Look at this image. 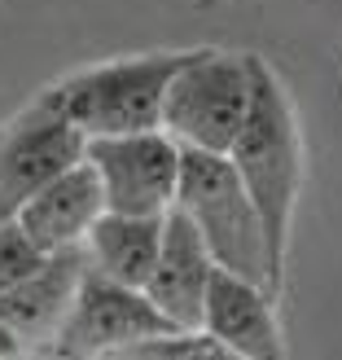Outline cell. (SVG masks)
Wrapping results in <instances>:
<instances>
[{
	"mask_svg": "<svg viewBox=\"0 0 342 360\" xmlns=\"http://www.w3.org/2000/svg\"><path fill=\"white\" fill-rule=\"evenodd\" d=\"M224 356L228 352L206 330H167L123 352V360H224Z\"/></svg>",
	"mask_w": 342,
	"mask_h": 360,
	"instance_id": "4fadbf2b",
	"label": "cell"
},
{
	"mask_svg": "<svg viewBox=\"0 0 342 360\" xmlns=\"http://www.w3.org/2000/svg\"><path fill=\"white\" fill-rule=\"evenodd\" d=\"M167 330L176 326L154 308V299L140 285H123L84 268L75 303H70L48 356H123L132 343H145Z\"/></svg>",
	"mask_w": 342,
	"mask_h": 360,
	"instance_id": "8992f818",
	"label": "cell"
},
{
	"mask_svg": "<svg viewBox=\"0 0 342 360\" xmlns=\"http://www.w3.org/2000/svg\"><path fill=\"white\" fill-rule=\"evenodd\" d=\"M250 53L189 49L163 97V128L180 150L228 154L250 110Z\"/></svg>",
	"mask_w": 342,
	"mask_h": 360,
	"instance_id": "277c9868",
	"label": "cell"
},
{
	"mask_svg": "<svg viewBox=\"0 0 342 360\" xmlns=\"http://www.w3.org/2000/svg\"><path fill=\"white\" fill-rule=\"evenodd\" d=\"M18 356H31V352H27L22 338H18L5 321H0V360H18Z\"/></svg>",
	"mask_w": 342,
	"mask_h": 360,
	"instance_id": "9a60e30c",
	"label": "cell"
},
{
	"mask_svg": "<svg viewBox=\"0 0 342 360\" xmlns=\"http://www.w3.org/2000/svg\"><path fill=\"white\" fill-rule=\"evenodd\" d=\"M277 295L259 281H246L228 268H215L202 303V330L220 343L232 360H277L285 356Z\"/></svg>",
	"mask_w": 342,
	"mask_h": 360,
	"instance_id": "ba28073f",
	"label": "cell"
},
{
	"mask_svg": "<svg viewBox=\"0 0 342 360\" xmlns=\"http://www.w3.org/2000/svg\"><path fill=\"white\" fill-rule=\"evenodd\" d=\"M215 268L220 264L202 242V233L193 229V220L180 207H171L163 215V242H158V259L145 281V295L176 330H202V303Z\"/></svg>",
	"mask_w": 342,
	"mask_h": 360,
	"instance_id": "9c48e42d",
	"label": "cell"
},
{
	"mask_svg": "<svg viewBox=\"0 0 342 360\" xmlns=\"http://www.w3.org/2000/svg\"><path fill=\"white\" fill-rule=\"evenodd\" d=\"M250 110L237 141L228 150V163L237 167L250 202L263 224V246H268V268L281 285L285 277V246H290V224H294V202L303 185V136L294 119V101L259 53H250Z\"/></svg>",
	"mask_w": 342,
	"mask_h": 360,
	"instance_id": "6da1fadb",
	"label": "cell"
},
{
	"mask_svg": "<svg viewBox=\"0 0 342 360\" xmlns=\"http://www.w3.org/2000/svg\"><path fill=\"white\" fill-rule=\"evenodd\" d=\"M176 207L193 220L211 246V255L220 268L237 273L246 281H259L268 290H281L272 268H268V246H263V224L259 211L250 202L237 167L228 163V154L211 150H185L180 154V189Z\"/></svg>",
	"mask_w": 342,
	"mask_h": 360,
	"instance_id": "3957f363",
	"label": "cell"
},
{
	"mask_svg": "<svg viewBox=\"0 0 342 360\" xmlns=\"http://www.w3.org/2000/svg\"><path fill=\"white\" fill-rule=\"evenodd\" d=\"M44 255L31 246V238L13 220H0V295L9 290L18 277H27Z\"/></svg>",
	"mask_w": 342,
	"mask_h": 360,
	"instance_id": "5bb4252c",
	"label": "cell"
},
{
	"mask_svg": "<svg viewBox=\"0 0 342 360\" xmlns=\"http://www.w3.org/2000/svg\"><path fill=\"white\" fill-rule=\"evenodd\" d=\"M189 53H140L101 66H84L75 75L44 88V101L66 115L84 136H114V132H145L163 119L167 84Z\"/></svg>",
	"mask_w": 342,
	"mask_h": 360,
	"instance_id": "7a4b0ae2",
	"label": "cell"
},
{
	"mask_svg": "<svg viewBox=\"0 0 342 360\" xmlns=\"http://www.w3.org/2000/svg\"><path fill=\"white\" fill-rule=\"evenodd\" d=\"M84 250H53L40 264L31 268L27 277H18L5 295H0V321L22 338L27 352H48L53 338H58L62 321L75 303V290L84 281Z\"/></svg>",
	"mask_w": 342,
	"mask_h": 360,
	"instance_id": "30bf717a",
	"label": "cell"
},
{
	"mask_svg": "<svg viewBox=\"0 0 342 360\" xmlns=\"http://www.w3.org/2000/svg\"><path fill=\"white\" fill-rule=\"evenodd\" d=\"M158 242H163V215L101 211V220L88 229L79 250H84V264L93 273L145 290L154 259H158Z\"/></svg>",
	"mask_w": 342,
	"mask_h": 360,
	"instance_id": "7c38bea8",
	"label": "cell"
},
{
	"mask_svg": "<svg viewBox=\"0 0 342 360\" xmlns=\"http://www.w3.org/2000/svg\"><path fill=\"white\" fill-rule=\"evenodd\" d=\"M180 150L163 128L88 136L84 158L101 180L105 211L128 215H167L180 189Z\"/></svg>",
	"mask_w": 342,
	"mask_h": 360,
	"instance_id": "5b68a950",
	"label": "cell"
},
{
	"mask_svg": "<svg viewBox=\"0 0 342 360\" xmlns=\"http://www.w3.org/2000/svg\"><path fill=\"white\" fill-rule=\"evenodd\" d=\"M105 198H101V180L93 172L88 158L70 163L66 172H58L44 189H35L22 211L13 215V224L31 238V246L40 255H53V250H70L84 246L88 229L101 220Z\"/></svg>",
	"mask_w": 342,
	"mask_h": 360,
	"instance_id": "8fae6325",
	"label": "cell"
},
{
	"mask_svg": "<svg viewBox=\"0 0 342 360\" xmlns=\"http://www.w3.org/2000/svg\"><path fill=\"white\" fill-rule=\"evenodd\" d=\"M84 132L35 97L0 123V220H13L22 202L44 189L58 172L84 158Z\"/></svg>",
	"mask_w": 342,
	"mask_h": 360,
	"instance_id": "52a82bcc",
	"label": "cell"
}]
</instances>
